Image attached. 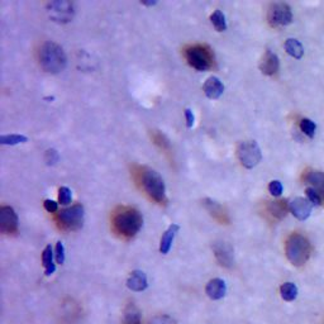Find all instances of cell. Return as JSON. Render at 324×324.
Masks as SVG:
<instances>
[{
    "label": "cell",
    "mask_w": 324,
    "mask_h": 324,
    "mask_svg": "<svg viewBox=\"0 0 324 324\" xmlns=\"http://www.w3.org/2000/svg\"><path fill=\"white\" fill-rule=\"evenodd\" d=\"M113 229L120 237L132 238L141 231L143 225V218L135 208L120 207L113 214L111 218Z\"/></svg>",
    "instance_id": "cell-1"
},
{
    "label": "cell",
    "mask_w": 324,
    "mask_h": 324,
    "mask_svg": "<svg viewBox=\"0 0 324 324\" xmlns=\"http://www.w3.org/2000/svg\"><path fill=\"white\" fill-rule=\"evenodd\" d=\"M137 174V181L143 190L153 201L159 204L166 203V186L165 181L161 175L150 167H138L135 171Z\"/></svg>",
    "instance_id": "cell-2"
},
{
    "label": "cell",
    "mask_w": 324,
    "mask_h": 324,
    "mask_svg": "<svg viewBox=\"0 0 324 324\" xmlns=\"http://www.w3.org/2000/svg\"><path fill=\"white\" fill-rule=\"evenodd\" d=\"M39 65L48 74H58L67 65L66 54L60 45L54 42H45L38 52Z\"/></svg>",
    "instance_id": "cell-3"
},
{
    "label": "cell",
    "mask_w": 324,
    "mask_h": 324,
    "mask_svg": "<svg viewBox=\"0 0 324 324\" xmlns=\"http://www.w3.org/2000/svg\"><path fill=\"white\" fill-rule=\"evenodd\" d=\"M286 257L294 266H303L310 257V243L303 234L294 233L285 244Z\"/></svg>",
    "instance_id": "cell-4"
},
{
    "label": "cell",
    "mask_w": 324,
    "mask_h": 324,
    "mask_svg": "<svg viewBox=\"0 0 324 324\" xmlns=\"http://www.w3.org/2000/svg\"><path fill=\"white\" fill-rule=\"evenodd\" d=\"M184 54H185L186 61H188L190 66L194 67L198 71H207V70L213 67L214 56L212 54V50L208 46H190V47L185 48Z\"/></svg>",
    "instance_id": "cell-5"
},
{
    "label": "cell",
    "mask_w": 324,
    "mask_h": 324,
    "mask_svg": "<svg viewBox=\"0 0 324 324\" xmlns=\"http://www.w3.org/2000/svg\"><path fill=\"white\" fill-rule=\"evenodd\" d=\"M84 207L81 204H75L57 212L56 222L60 225V228L66 231H78L84 224Z\"/></svg>",
    "instance_id": "cell-6"
},
{
    "label": "cell",
    "mask_w": 324,
    "mask_h": 324,
    "mask_svg": "<svg viewBox=\"0 0 324 324\" xmlns=\"http://www.w3.org/2000/svg\"><path fill=\"white\" fill-rule=\"evenodd\" d=\"M237 157L242 166L246 168H253L262 160L261 148L256 141L241 142L237 147Z\"/></svg>",
    "instance_id": "cell-7"
},
{
    "label": "cell",
    "mask_w": 324,
    "mask_h": 324,
    "mask_svg": "<svg viewBox=\"0 0 324 324\" xmlns=\"http://www.w3.org/2000/svg\"><path fill=\"white\" fill-rule=\"evenodd\" d=\"M267 21L271 27H285L293 22L291 8L285 3H273L267 10Z\"/></svg>",
    "instance_id": "cell-8"
},
{
    "label": "cell",
    "mask_w": 324,
    "mask_h": 324,
    "mask_svg": "<svg viewBox=\"0 0 324 324\" xmlns=\"http://www.w3.org/2000/svg\"><path fill=\"white\" fill-rule=\"evenodd\" d=\"M47 10L51 19L58 23L70 22L74 15V8L69 1H52L47 4Z\"/></svg>",
    "instance_id": "cell-9"
},
{
    "label": "cell",
    "mask_w": 324,
    "mask_h": 324,
    "mask_svg": "<svg viewBox=\"0 0 324 324\" xmlns=\"http://www.w3.org/2000/svg\"><path fill=\"white\" fill-rule=\"evenodd\" d=\"M0 231L4 234H15L18 232V216L12 207L0 208Z\"/></svg>",
    "instance_id": "cell-10"
},
{
    "label": "cell",
    "mask_w": 324,
    "mask_h": 324,
    "mask_svg": "<svg viewBox=\"0 0 324 324\" xmlns=\"http://www.w3.org/2000/svg\"><path fill=\"white\" fill-rule=\"evenodd\" d=\"M314 205L305 198H295L289 203L290 213L299 220L308 219L312 214V209Z\"/></svg>",
    "instance_id": "cell-11"
},
{
    "label": "cell",
    "mask_w": 324,
    "mask_h": 324,
    "mask_svg": "<svg viewBox=\"0 0 324 324\" xmlns=\"http://www.w3.org/2000/svg\"><path fill=\"white\" fill-rule=\"evenodd\" d=\"M214 256H216V261L219 262L223 267L231 269L234 265V255L233 248L229 246L228 243L225 242H218L214 243L213 246Z\"/></svg>",
    "instance_id": "cell-12"
},
{
    "label": "cell",
    "mask_w": 324,
    "mask_h": 324,
    "mask_svg": "<svg viewBox=\"0 0 324 324\" xmlns=\"http://www.w3.org/2000/svg\"><path fill=\"white\" fill-rule=\"evenodd\" d=\"M203 205H204L205 209L208 210V213L213 216L214 219L218 220L220 224H228V212L225 210V208L223 207L222 204H219L218 201L213 200V199H204V200H203Z\"/></svg>",
    "instance_id": "cell-13"
},
{
    "label": "cell",
    "mask_w": 324,
    "mask_h": 324,
    "mask_svg": "<svg viewBox=\"0 0 324 324\" xmlns=\"http://www.w3.org/2000/svg\"><path fill=\"white\" fill-rule=\"evenodd\" d=\"M280 67V61L277 54L275 52L267 50L265 52L264 57H262L261 62H260V70H261L262 74L267 76H273L279 71Z\"/></svg>",
    "instance_id": "cell-14"
},
{
    "label": "cell",
    "mask_w": 324,
    "mask_h": 324,
    "mask_svg": "<svg viewBox=\"0 0 324 324\" xmlns=\"http://www.w3.org/2000/svg\"><path fill=\"white\" fill-rule=\"evenodd\" d=\"M304 183L310 185V188L318 191L322 198L324 199V172L318 171V170H306L303 176Z\"/></svg>",
    "instance_id": "cell-15"
},
{
    "label": "cell",
    "mask_w": 324,
    "mask_h": 324,
    "mask_svg": "<svg viewBox=\"0 0 324 324\" xmlns=\"http://www.w3.org/2000/svg\"><path fill=\"white\" fill-rule=\"evenodd\" d=\"M203 91L212 100L219 99L224 93V84L216 76H210L203 85Z\"/></svg>",
    "instance_id": "cell-16"
},
{
    "label": "cell",
    "mask_w": 324,
    "mask_h": 324,
    "mask_svg": "<svg viewBox=\"0 0 324 324\" xmlns=\"http://www.w3.org/2000/svg\"><path fill=\"white\" fill-rule=\"evenodd\" d=\"M205 293L212 300H220L227 294V284L223 279H212L205 286Z\"/></svg>",
    "instance_id": "cell-17"
},
{
    "label": "cell",
    "mask_w": 324,
    "mask_h": 324,
    "mask_svg": "<svg viewBox=\"0 0 324 324\" xmlns=\"http://www.w3.org/2000/svg\"><path fill=\"white\" fill-rule=\"evenodd\" d=\"M148 286L147 275L141 270H135L131 272L127 280V288L129 290L135 291V293H141L144 291Z\"/></svg>",
    "instance_id": "cell-18"
},
{
    "label": "cell",
    "mask_w": 324,
    "mask_h": 324,
    "mask_svg": "<svg viewBox=\"0 0 324 324\" xmlns=\"http://www.w3.org/2000/svg\"><path fill=\"white\" fill-rule=\"evenodd\" d=\"M179 231H180V225L179 224H171L166 229V232L161 237V241H160V252L162 255H167L170 252L172 243H174V240L176 237V234L179 233Z\"/></svg>",
    "instance_id": "cell-19"
},
{
    "label": "cell",
    "mask_w": 324,
    "mask_h": 324,
    "mask_svg": "<svg viewBox=\"0 0 324 324\" xmlns=\"http://www.w3.org/2000/svg\"><path fill=\"white\" fill-rule=\"evenodd\" d=\"M267 210L276 219H282V218H285L290 208H289V203H286V200H273L269 201Z\"/></svg>",
    "instance_id": "cell-20"
},
{
    "label": "cell",
    "mask_w": 324,
    "mask_h": 324,
    "mask_svg": "<svg viewBox=\"0 0 324 324\" xmlns=\"http://www.w3.org/2000/svg\"><path fill=\"white\" fill-rule=\"evenodd\" d=\"M42 264L45 267L46 276H51L56 271V264H54V252L51 244H47L42 252Z\"/></svg>",
    "instance_id": "cell-21"
},
{
    "label": "cell",
    "mask_w": 324,
    "mask_h": 324,
    "mask_svg": "<svg viewBox=\"0 0 324 324\" xmlns=\"http://www.w3.org/2000/svg\"><path fill=\"white\" fill-rule=\"evenodd\" d=\"M285 51L290 54L291 57L297 58V60H300L304 56V47L297 39L295 38H288L285 41Z\"/></svg>",
    "instance_id": "cell-22"
},
{
    "label": "cell",
    "mask_w": 324,
    "mask_h": 324,
    "mask_svg": "<svg viewBox=\"0 0 324 324\" xmlns=\"http://www.w3.org/2000/svg\"><path fill=\"white\" fill-rule=\"evenodd\" d=\"M124 323L141 324V312L135 304H129L124 310Z\"/></svg>",
    "instance_id": "cell-23"
},
{
    "label": "cell",
    "mask_w": 324,
    "mask_h": 324,
    "mask_svg": "<svg viewBox=\"0 0 324 324\" xmlns=\"http://www.w3.org/2000/svg\"><path fill=\"white\" fill-rule=\"evenodd\" d=\"M280 295L285 301H293L297 297V288L293 282H285L280 288Z\"/></svg>",
    "instance_id": "cell-24"
},
{
    "label": "cell",
    "mask_w": 324,
    "mask_h": 324,
    "mask_svg": "<svg viewBox=\"0 0 324 324\" xmlns=\"http://www.w3.org/2000/svg\"><path fill=\"white\" fill-rule=\"evenodd\" d=\"M210 22L218 32H224L227 29V21H225V15L222 10L216 9L213 14L210 15Z\"/></svg>",
    "instance_id": "cell-25"
},
{
    "label": "cell",
    "mask_w": 324,
    "mask_h": 324,
    "mask_svg": "<svg viewBox=\"0 0 324 324\" xmlns=\"http://www.w3.org/2000/svg\"><path fill=\"white\" fill-rule=\"evenodd\" d=\"M28 138L22 135H4L0 137V143L4 146H15L19 143H26Z\"/></svg>",
    "instance_id": "cell-26"
},
{
    "label": "cell",
    "mask_w": 324,
    "mask_h": 324,
    "mask_svg": "<svg viewBox=\"0 0 324 324\" xmlns=\"http://www.w3.org/2000/svg\"><path fill=\"white\" fill-rule=\"evenodd\" d=\"M300 129H301V132H303L306 137L313 138L315 135L317 124H315L313 120L308 119V118H304V119L300 120Z\"/></svg>",
    "instance_id": "cell-27"
},
{
    "label": "cell",
    "mask_w": 324,
    "mask_h": 324,
    "mask_svg": "<svg viewBox=\"0 0 324 324\" xmlns=\"http://www.w3.org/2000/svg\"><path fill=\"white\" fill-rule=\"evenodd\" d=\"M72 200V192L67 186H61L58 189V203L61 205H69L71 204Z\"/></svg>",
    "instance_id": "cell-28"
},
{
    "label": "cell",
    "mask_w": 324,
    "mask_h": 324,
    "mask_svg": "<svg viewBox=\"0 0 324 324\" xmlns=\"http://www.w3.org/2000/svg\"><path fill=\"white\" fill-rule=\"evenodd\" d=\"M305 194H306V198H308V200H309L313 205L322 204V200H323V198H322L321 194H319L318 191H315L313 188H310V186L309 188H306Z\"/></svg>",
    "instance_id": "cell-29"
},
{
    "label": "cell",
    "mask_w": 324,
    "mask_h": 324,
    "mask_svg": "<svg viewBox=\"0 0 324 324\" xmlns=\"http://www.w3.org/2000/svg\"><path fill=\"white\" fill-rule=\"evenodd\" d=\"M66 258V253H65V246L61 241L56 243V248H54V260L58 265H62Z\"/></svg>",
    "instance_id": "cell-30"
},
{
    "label": "cell",
    "mask_w": 324,
    "mask_h": 324,
    "mask_svg": "<svg viewBox=\"0 0 324 324\" xmlns=\"http://www.w3.org/2000/svg\"><path fill=\"white\" fill-rule=\"evenodd\" d=\"M153 141H155V143H156L159 147H161L162 150H167V148H170V141H168L167 137H166L163 133H160V132L153 133Z\"/></svg>",
    "instance_id": "cell-31"
},
{
    "label": "cell",
    "mask_w": 324,
    "mask_h": 324,
    "mask_svg": "<svg viewBox=\"0 0 324 324\" xmlns=\"http://www.w3.org/2000/svg\"><path fill=\"white\" fill-rule=\"evenodd\" d=\"M269 190H270L271 195L272 196H280L282 194V190H284V186L280 183L279 180H272L269 185Z\"/></svg>",
    "instance_id": "cell-32"
},
{
    "label": "cell",
    "mask_w": 324,
    "mask_h": 324,
    "mask_svg": "<svg viewBox=\"0 0 324 324\" xmlns=\"http://www.w3.org/2000/svg\"><path fill=\"white\" fill-rule=\"evenodd\" d=\"M150 324H176V322L167 315H157L150 322Z\"/></svg>",
    "instance_id": "cell-33"
},
{
    "label": "cell",
    "mask_w": 324,
    "mask_h": 324,
    "mask_svg": "<svg viewBox=\"0 0 324 324\" xmlns=\"http://www.w3.org/2000/svg\"><path fill=\"white\" fill-rule=\"evenodd\" d=\"M46 162H47V165H54L56 162L58 161V153L56 150H48L46 152L45 156Z\"/></svg>",
    "instance_id": "cell-34"
},
{
    "label": "cell",
    "mask_w": 324,
    "mask_h": 324,
    "mask_svg": "<svg viewBox=\"0 0 324 324\" xmlns=\"http://www.w3.org/2000/svg\"><path fill=\"white\" fill-rule=\"evenodd\" d=\"M43 205H45V209L47 210L48 213H56L58 210V203L57 201L51 200V199H46Z\"/></svg>",
    "instance_id": "cell-35"
},
{
    "label": "cell",
    "mask_w": 324,
    "mask_h": 324,
    "mask_svg": "<svg viewBox=\"0 0 324 324\" xmlns=\"http://www.w3.org/2000/svg\"><path fill=\"white\" fill-rule=\"evenodd\" d=\"M185 119H186V127L188 128H192L194 122H195V115L192 113L191 109H185Z\"/></svg>",
    "instance_id": "cell-36"
},
{
    "label": "cell",
    "mask_w": 324,
    "mask_h": 324,
    "mask_svg": "<svg viewBox=\"0 0 324 324\" xmlns=\"http://www.w3.org/2000/svg\"><path fill=\"white\" fill-rule=\"evenodd\" d=\"M141 4H143V5H146V6H153V5H156L157 1L156 0H153V1H141Z\"/></svg>",
    "instance_id": "cell-37"
}]
</instances>
